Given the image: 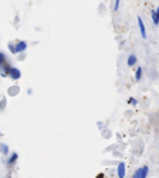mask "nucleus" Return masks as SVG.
<instances>
[{
  "mask_svg": "<svg viewBox=\"0 0 159 178\" xmlns=\"http://www.w3.org/2000/svg\"><path fill=\"white\" fill-rule=\"evenodd\" d=\"M9 75L11 76V78L14 80L19 79V78L21 77V72H20V70H18V69H16V67H10V70H9Z\"/></svg>",
  "mask_w": 159,
  "mask_h": 178,
  "instance_id": "1",
  "label": "nucleus"
},
{
  "mask_svg": "<svg viewBox=\"0 0 159 178\" xmlns=\"http://www.w3.org/2000/svg\"><path fill=\"white\" fill-rule=\"evenodd\" d=\"M137 24H138V27H140V32H141V35L144 39L146 38V29H145V24L144 22L142 21L141 16H137Z\"/></svg>",
  "mask_w": 159,
  "mask_h": 178,
  "instance_id": "2",
  "label": "nucleus"
},
{
  "mask_svg": "<svg viewBox=\"0 0 159 178\" xmlns=\"http://www.w3.org/2000/svg\"><path fill=\"white\" fill-rule=\"evenodd\" d=\"M117 174L119 178H124L125 177V164L124 162L119 163V165L117 167Z\"/></svg>",
  "mask_w": 159,
  "mask_h": 178,
  "instance_id": "3",
  "label": "nucleus"
},
{
  "mask_svg": "<svg viewBox=\"0 0 159 178\" xmlns=\"http://www.w3.org/2000/svg\"><path fill=\"white\" fill-rule=\"evenodd\" d=\"M27 48V44L25 42H19L18 44L14 46V52L19 53V52H22Z\"/></svg>",
  "mask_w": 159,
  "mask_h": 178,
  "instance_id": "4",
  "label": "nucleus"
},
{
  "mask_svg": "<svg viewBox=\"0 0 159 178\" xmlns=\"http://www.w3.org/2000/svg\"><path fill=\"white\" fill-rule=\"evenodd\" d=\"M151 18H153V22L155 25H158V20H159V8H157V10L151 11Z\"/></svg>",
  "mask_w": 159,
  "mask_h": 178,
  "instance_id": "5",
  "label": "nucleus"
},
{
  "mask_svg": "<svg viewBox=\"0 0 159 178\" xmlns=\"http://www.w3.org/2000/svg\"><path fill=\"white\" fill-rule=\"evenodd\" d=\"M128 65L129 66H133L134 64H135L136 62H137V59H136V57L134 55V54H130L128 58Z\"/></svg>",
  "mask_w": 159,
  "mask_h": 178,
  "instance_id": "6",
  "label": "nucleus"
},
{
  "mask_svg": "<svg viewBox=\"0 0 159 178\" xmlns=\"http://www.w3.org/2000/svg\"><path fill=\"white\" fill-rule=\"evenodd\" d=\"M142 72H143L142 66H138L137 70H136V72H135V79L136 80H140L142 78Z\"/></svg>",
  "mask_w": 159,
  "mask_h": 178,
  "instance_id": "7",
  "label": "nucleus"
},
{
  "mask_svg": "<svg viewBox=\"0 0 159 178\" xmlns=\"http://www.w3.org/2000/svg\"><path fill=\"white\" fill-rule=\"evenodd\" d=\"M147 174H148V167H147V166H143V167H142V172H141V177L146 178Z\"/></svg>",
  "mask_w": 159,
  "mask_h": 178,
  "instance_id": "8",
  "label": "nucleus"
},
{
  "mask_svg": "<svg viewBox=\"0 0 159 178\" xmlns=\"http://www.w3.org/2000/svg\"><path fill=\"white\" fill-rule=\"evenodd\" d=\"M18 160V153H12V155H11V157L9 159L8 161V164H12V163H14L16 161Z\"/></svg>",
  "mask_w": 159,
  "mask_h": 178,
  "instance_id": "9",
  "label": "nucleus"
},
{
  "mask_svg": "<svg viewBox=\"0 0 159 178\" xmlns=\"http://www.w3.org/2000/svg\"><path fill=\"white\" fill-rule=\"evenodd\" d=\"M0 149H1V152H2L3 154H8V152H9L8 146H5V143H1V145H0Z\"/></svg>",
  "mask_w": 159,
  "mask_h": 178,
  "instance_id": "10",
  "label": "nucleus"
},
{
  "mask_svg": "<svg viewBox=\"0 0 159 178\" xmlns=\"http://www.w3.org/2000/svg\"><path fill=\"white\" fill-rule=\"evenodd\" d=\"M141 172H142V167L138 168V170H136L135 174H134V176H133V178H142L141 177Z\"/></svg>",
  "mask_w": 159,
  "mask_h": 178,
  "instance_id": "11",
  "label": "nucleus"
},
{
  "mask_svg": "<svg viewBox=\"0 0 159 178\" xmlns=\"http://www.w3.org/2000/svg\"><path fill=\"white\" fill-rule=\"evenodd\" d=\"M119 5H120V0H116L115 7H113V11H118V9H119Z\"/></svg>",
  "mask_w": 159,
  "mask_h": 178,
  "instance_id": "12",
  "label": "nucleus"
},
{
  "mask_svg": "<svg viewBox=\"0 0 159 178\" xmlns=\"http://www.w3.org/2000/svg\"><path fill=\"white\" fill-rule=\"evenodd\" d=\"M5 54L0 52V65L3 64V62H5Z\"/></svg>",
  "mask_w": 159,
  "mask_h": 178,
  "instance_id": "13",
  "label": "nucleus"
},
{
  "mask_svg": "<svg viewBox=\"0 0 159 178\" xmlns=\"http://www.w3.org/2000/svg\"><path fill=\"white\" fill-rule=\"evenodd\" d=\"M130 101H131V102H132V103L134 104V106H135V104L137 103V101H136L135 99H133V98H131V99H130Z\"/></svg>",
  "mask_w": 159,
  "mask_h": 178,
  "instance_id": "14",
  "label": "nucleus"
},
{
  "mask_svg": "<svg viewBox=\"0 0 159 178\" xmlns=\"http://www.w3.org/2000/svg\"><path fill=\"white\" fill-rule=\"evenodd\" d=\"M9 49L12 50L13 53H16V52H14V48H13V45H9Z\"/></svg>",
  "mask_w": 159,
  "mask_h": 178,
  "instance_id": "15",
  "label": "nucleus"
}]
</instances>
